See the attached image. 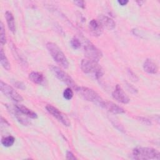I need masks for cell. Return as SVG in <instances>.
Returning a JSON list of instances; mask_svg holds the SVG:
<instances>
[{"mask_svg": "<svg viewBox=\"0 0 160 160\" xmlns=\"http://www.w3.org/2000/svg\"><path fill=\"white\" fill-rule=\"evenodd\" d=\"M74 4H76L78 7H80L81 8H85V4L84 1H74Z\"/></svg>", "mask_w": 160, "mask_h": 160, "instance_id": "obj_27", "label": "cell"}, {"mask_svg": "<svg viewBox=\"0 0 160 160\" xmlns=\"http://www.w3.org/2000/svg\"><path fill=\"white\" fill-rule=\"evenodd\" d=\"M112 96L115 100L123 104H128L130 101L129 97L119 84L116 85L115 89L112 92Z\"/></svg>", "mask_w": 160, "mask_h": 160, "instance_id": "obj_10", "label": "cell"}, {"mask_svg": "<svg viewBox=\"0 0 160 160\" xmlns=\"http://www.w3.org/2000/svg\"><path fill=\"white\" fill-rule=\"evenodd\" d=\"M137 118H138V120L139 121L141 122L142 123H143V124H146V125L149 126V125L151 124V121H150L149 119H148L147 118H142V117H138Z\"/></svg>", "mask_w": 160, "mask_h": 160, "instance_id": "obj_24", "label": "cell"}, {"mask_svg": "<svg viewBox=\"0 0 160 160\" xmlns=\"http://www.w3.org/2000/svg\"><path fill=\"white\" fill-rule=\"evenodd\" d=\"M51 70L52 72V73L54 74V76L59 80L63 82L66 85L69 86L70 88H73L76 89V88L77 87L76 85V83L68 74H67L63 70L60 69L59 67L54 66H51Z\"/></svg>", "mask_w": 160, "mask_h": 160, "instance_id": "obj_5", "label": "cell"}, {"mask_svg": "<svg viewBox=\"0 0 160 160\" xmlns=\"http://www.w3.org/2000/svg\"><path fill=\"white\" fill-rule=\"evenodd\" d=\"M127 86H128V89H130V90H131V91H132V92H134V93H136V92H138L137 89H136V88H135L133 86H132L131 84H129L127 83Z\"/></svg>", "mask_w": 160, "mask_h": 160, "instance_id": "obj_28", "label": "cell"}, {"mask_svg": "<svg viewBox=\"0 0 160 160\" xmlns=\"http://www.w3.org/2000/svg\"><path fill=\"white\" fill-rule=\"evenodd\" d=\"M132 158L135 159H159V152L148 147H138L133 149Z\"/></svg>", "mask_w": 160, "mask_h": 160, "instance_id": "obj_2", "label": "cell"}, {"mask_svg": "<svg viewBox=\"0 0 160 160\" xmlns=\"http://www.w3.org/2000/svg\"><path fill=\"white\" fill-rule=\"evenodd\" d=\"M0 42L1 45H4L6 43V36L5 32V29L4 28L3 23H0Z\"/></svg>", "mask_w": 160, "mask_h": 160, "instance_id": "obj_20", "label": "cell"}, {"mask_svg": "<svg viewBox=\"0 0 160 160\" xmlns=\"http://www.w3.org/2000/svg\"><path fill=\"white\" fill-rule=\"evenodd\" d=\"M62 95L64 98H65L67 100H70L71 99H72L73 96V91L70 87L67 88L64 90Z\"/></svg>", "mask_w": 160, "mask_h": 160, "instance_id": "obj_21", "label": "cell"}, {"mask_svg": "<svg viewBox=\"0 0 160 160\" xmlns=\"http://www.w3.org/2000/svg\"><path fill=\"white\" fill-rule=\"evenodd\" d=\"M76 91L77 93L84 99L99 104L102 100V98L99 96V94L93 89H90L87 87L80 86L76 88Z\"/></svg>", "mask_w": 160, "mask_h": 160, "instance_id": "obj_4", "label": "cell"}, {"mask_svg": "<svg viewBox=\"0 0 160 160\" xmlns=\"http://www.w3.org/2000/svg\"><path fill=\"white\" fill-rule=\"evenodd\" d=\"M66 159H67L75 160V159H76L77 158L75 157V156L73 154V153H72L71 151H67V152H66Z\"/></svg>", "mask_w": 160, "mask_h": 160, "instance_id": "obj_26", "label": "cell"}, {"mask_svg": "<svg viewBox=\"0 0 160 160\" xmlns=\"http://www.w3.org/2000/svg\"><path fill=\"white\" fill-rule=\"evenodd\" d=\"M81 68L86 74L94 73L97 79L100 78L103 75L102 69L98 62L90 59H82L81 63Z\"/></svg>", "mask_w": 160, "mask_h": 160, "instance_id": "obj_3", "label": "cell"}, {"mask_svg": "<svg viewBox=\"0 0 160 160\" xmlns=\"http://www.w3.org/2000/svg\"><path fill=\"white\" fill-rule=\"evenodd\" d=\"M0 62L2 66L6 70L9 71L11 69V64L2 48L1 49V52H0Z\"/></svg>", "mask_w": 160, "mask_h": 160, "instance_id": "obj_18", "label": "cell"}, {"mask_svg": "<svg viewBox=\"0 0 160 160\" xmlns=\"http://www.w3.org/2000/svg\"><path fill=\"white\" fill-rule=\"evenodd\" d=\"M0 89L6 96L16 102H21L23 100L22 97L16 91L2 81L0 82Z\"/></svg>", "mask_w": 160, "mask_h": 160, "instance_id": "obj_7", "label": "cell"}, {"mask_svg": "<svg viewBox=\"0 0 160 160\" xmlns=\"http://www.w3.org/2000/svg\"><path fill=\"white\" fill-rule=\"evenodd\" d=\"M118 3L121 5V6H125L128 4V0H120V1H118Z\"/></svg>", "mask_w": 160, "mask_h": 160, "instance_id": "obj_29", "label": "cell"}, {"mask_svg": "<svg viewBox=\"0 0 160 160\" xmlns=\"http://www.w3.org/2000/svg\"><path fill=\"white\" fill-rule=\"evenodd\" d=\"M6 19L9 29L14 34L16 32V25L14 22V18L12 14L10 11H6Z\"/></svg>", "mask_w": 160, "mask_h": 160, "instance_id": "obj_16", "label": "cell"}, {"mask_svg": "<svg viewBox=\"0 0 160 160\" xmlns=\"http://www.w3.org/2000/svg\"><path fill=\"white\" fill-rule=\"evenodd\" d=\"M98 21L99 22L103 29L105 28L108 30H111L116 27L115 22L111 18L106 16H99Z\"/></svg>", "mask_w": 160, "mask_h": 160, "instance_id": "obj_12", "label": "cell"}, {"mask_svg": "<svg viewBox=\"0 0 160 160\" xmlns=\"http://www.w3.org/2000/svg\"><path fill=\"white\" fill-rule=\"evenodd\" d=\"M12 111V114H14V117L16 118V119L22 124L24 126H26L30 123V122L28 121V119L24 118L23 116V114H22L20 111H19L15 106H14L13 108L11 109Z\"/></svg>", "mask_w": 160, "mask_h": 160, "instance_id": "obj_17", "label": "cell"}, {"mask_svg": "<svg viewBox=\"0 0 160 160\" xmlns=\"http://www.w3.org/2000/svg\"><path fill=\"white\" fill-rule=\"evenodd\" d=\"M128 75H129L130 79H132V81H136L138 80V78L137 77V76L131 69L128 70Z\"/></svg>", "mask_w": 160, "mask_h": 160, "instance_id": "obj_23", "label": "cell"}, {"mask_svg": "<svg viewBox=\"0 0 160 160\" xmlns=\"http://www.w3.org/2000/svg\"><path fill=\"white\" fill-rule=\"evenodd\" d=\"M14 86H15L16 87H17L18 88H19V89H22V90L24 89L25 88H26L24 84L22 83V82H20V81H16V82H15L14 83Z\"/></svg>", "mask_w": 160, "mask_h": 160, "instance_id": "obj_25", "label": "cell"}, {"mask_svg": "<svg viewBox=\"0 0 160 160\" xmlns=\"http://www.w3.org/2000/svg\"><path fill=\"white\" fill-rule=\"evenodd\" d=\"M99 105L113 114H122L125 112V111L122 108L111 101H104L102 99Z\"/></svg>", "mask_w": 160, "mask_h": 160, "instance_id": "obj_9", "label": "cell"}, {"mask_svg": "<svg viewBox=\"0 0 160 160\" xmlns=\"http://www.w3.org/2000/svg\"><path fill=\"white\" fill-rule=\"evenodd\" d=\"M143 69L148 74H156L158 71L157 64L151 59H147L143 64Z\"/></svg>", "mask_w": 160, "mask_h": 160, "instance_id": "obj_13", "label": "cell"}, {"mask_svg": "<svg viewBox=\"0 0 160 160\" xmlns=\"http://www.w3.org/2000/svg\"><path fill=\"white\" fill-rule=\"evenodd\" d=\"M29 79L35 84L42 85L45 82V78L44 75L39 72L32 71L29 74Z\"/></svg>", "mask_w": 160, "mask_h": 160, "instance_id": "obj_14", "label": "cell"}, {"mask_svg": "<svg viewBox=\"0 0 160 160\" xmlns=\"http://www.w3.org/2000/svg\"><path fill=\"white\" fill-rule=\"evenodd\" d=\"M46 48L54 60L62 68L67 69L69 67V62L65 54L55 43L49 42L46 44Z\"/></svg>", "mask_w": 160, "mask_h": 160, "instance_id": "obj_1", "label": "cell"}, {"mask_svg": "<svg viewBox=\"0 0 160 160\" xmlns=\"http://www.w3.org/2000/svg\"><path fill=\"white\" fill-rule=\"evenodd\" d=\"M89 28L91 32L96 36H100L102 32V27L96 19H92L89 22Z\"/></svg>", "mask_w": 160, "mask_h": 160, "instance_id": "obj_11", "label": "cell"}, {"mask_svg": "<svg viewBox=\"0 0 160 160\" xmlns=\"http://www.w3.org/2000/svg\"><path fill=\"white\" fill-rule=\"evenodd\" d=\"M71 45L72 46V48L74 49H78L81 47V43L80 42V41L76 38H73L71 40Z\"/></svg>", "mask_w": 160, "mask_h": 160, "instance_id": "obj_22", "label": "cell"}, {"mask_svg": "<svg viewBox=\"0 0 160 160\" xmlns=\"http://www.w3.org/2000/svg\"><path fill=\"white\" fill-rule=\"evenodd\" d=\"M14 106L19 111L27 117L32 119H36L38 118V115L35 112L22 104H15Z\"/></svg>", "mask_w": 160, "mask_h": 160, "instance_id": "obj_15", "label": "cell"}, {"mask_svg": "<svg viewBox=\"0 0 160 160\" xmlns=\"http://www.w3.org/2000/svg\"><path fill=\"white\" fill-rule=\"evenodd\" d=\"M46 109L49 113H50L52 116L56 118L59 121H60L64 126H70L71 122L69 118L67 117L66 114L61 112L58 109H57L54 106L50 104H48L46 106Z\"/></svg>", "mask_w": 160, "mask_h": 160, "instance_id": "obj_8", "label": "cell"}, {"mask_svg": "<svg viewBox=\"0 0 160 160\" xmlns=\"http://www.w3.org/2000/svg\"><path fill=\"white\" fill-rule=\"evenodd\" d=\"M84 54L88 59L98 62L102 56V52L90 42H86L84 46Z\"/></svg>", "mask_w": 160, "mask_h": 160, "instance_id": "obj_6", "label": "cell"}, {"mask_svg": "<svg viewBox=\"0 0 160 160\" xmlns=\"http://www.w3.org/2000/svg\"><path fill=\"white\" fill-rule=\"evenodd\" d=\"M15 141V138L12 136H8L1 139V144L5 147L12 146Z\"/></svg>", "mask_w": 160, "mask_h": 160, "instance_id": "obj_19", "label": "cell"}]
</instances>
